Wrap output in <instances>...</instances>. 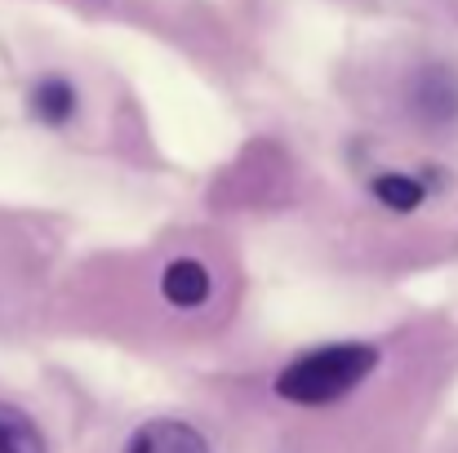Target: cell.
Here are the masks:
<instances>
[{
	"label": "cell",
	"mask_w": 458,
	"mask_h": 453,
	"mask_svg": "<svg viewBox=\"0 0 458 453\" xmlns=\"http://www.w3.org/2000/svg\"><path fill=\"white\" fill-rule=\"evenodd\" d=\"M125 453H209V445L196 427H187L178 418H156L130 436Z\"/></svg>",
	"instance_id": "7a4b0ae2"
},
{
	"label": "cell",
	"mask_w": 458,
	"mask_h": 453,
	"mask_svg": "<svg viewBox=\"0 0 458 453\" xmlns=\"http://www.w3.org/2000/svg\"><path fill=\"white\" fill-rule=\"evenodd\" d=\"M0 453H45L40 427L18 405H4V400H0Z\"/></svg>",
	"instance_id": "52a82bcc"
},
{
	"label": "cell",
	"mask_w": 458,
	"mask_h": 453,
	"mask_svg": "<svg viewBox=\"0 0 458 453\" xmlns=\"http://www.w3.org/2000/svg\"><path fill=\"white\" fill-rule=\"evenodd\" d=\"M410 107H414L423 121H432V125L454 121L458 116V80L445 67H428V71L414 80V89H410Z\"/></svg>",
	"instance_id": "3957f363"
},
{
	"label": "cell",
	"mask_w": 458,
	"mask_h": 453,
	"mask_svg": "<svg viewBox=\"0 0 458 453\" xmlns=\"http://www.w3.org/2000/svg\"><path fill=\"white\" fill-rule=\"evenodd\" d=\"M378 365V351L369 342H334L299 356L276 378V396L290 405H334L347 391H356Z\"/></svg>",
	"instance_id": "6da1fadb"
},
{
	"label": "cell",
	"mask_w": 458,
	"mask_h": 453,
	"mask_svg": "<svg viewBox=\"0 0 458 453\" xmlns=\"http://www.w3.org/2000/svg\"><path fill=\"white\" fill-rule=\"evenodd\" d=\"M369 191H374V200H378L383 209L414 214V209L423 205V196H428V182H419V178H410V173H378V178L369 182Z\"/></svg>",
	"instance_id": "8992f818"
},
{
	"label": "cell",
	"mask_w": 458,
	"mask_h": 453,
	"mask_svg": "<svg viewBox=\"0 0 458 453\" xmlns=\"http://www.w3.org/2000/svg\"><path fill=\"white\" fill-rule=\"evenodd\" d=\"M160 289H165V298L174 306H200L209 298V272L196 258H178V263H169Z\"/></svg>",
	"instance_id": "5b68a950"
},
{
	"label": "cell",
	"mask_w": 458,
	"mask_h": 453,
	"mask_svg": "<svg viewBox=\"0 0 458 453\" xmlns=\"http://www.w3.org/2000/svg\"><path fill=\"white\" fill-rule=\"evenodd\" d=\"M76 103H81V98H76V89H72L67 76H40L36 89H31V116H36L40 125H54V130L72 125Z\"/></svg>",
	"instance_id": "277c9868"
}]
</instances>
